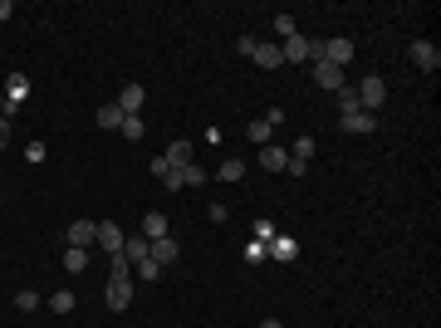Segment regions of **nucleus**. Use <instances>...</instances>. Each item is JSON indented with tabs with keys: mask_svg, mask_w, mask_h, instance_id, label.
<instances>
[{
	"mask_svg": "<svg viewBox=\"0 0 441 328\" xmlns=\"http://www.w3.org/2000/svg\"><path fill=\"white\" fill-rule=\"evenodd\" d=\"M270 260L294 264V260H299V240H294V235H274V240H270Z\"/></svg>",
	"mask_w": 441,
	"mask_h": 328,
	"instance_id": "9",
	"label": "nucleus"
},
{
	"mask_svg": "<svg viewBox=\"0 0 441 328\" xmlns=\"http://www.w3.org/2000/svg\"><path fill=\"white\" fill-rule=\"evenodd\" d=\"M353 93H358V108H363V113H377V108L388 103V84H382L377 74H368V79L353 88Z\"/></svg>",
	"mask_w": 441,
	"mask_h": 328,
	"instance_id": "2",
	"label": "nucleus"
},
{
	"mask_svg": "<svg viewBox=\"0 0 441 328\" xmlns=\"http://www.w3.org/2000/svg\"><path fill=\"white\" fill-rule=\"evenodd\" d=\"M10 147V118H0V152Z\"/></svg>",
	"mask_w": 441,
	"mask_h": 328,
	"instance_id": "35",
	"label": "nucleus"
},
{
	"mask_svg": "<svg viewBox=\"0 0 441 328\" xmlns=\"http://www.w3.org/2000/svg\"><path fill=\"white\" fill-rule=\"evenodd\" d=\"M133 275H138V280H157L162 264H157V260H142V264H133Z\"/></svg>",
	"mask_w": 441,
	"mask_h": 328,
	"instance_id": "30",
	"label": "nucleus"
},
{
	"mask_svg": "<svg viewBox=\"0 0 441 328\" xmlns=\"http://www.w3.org/2000/svg\"><path fill=\"white\" fill-rule=\"evenodd\" d=\"M49 309H54V313H74V294H69V289H54V294H49Z\"/></svg>",
	"mask_w": 441,
	"mask_h": 328,
	"instance_id": "23",
	"label": "nucleus"
},
{
	"mask_svg": "<svg viewBox=\"0 0 441 328\" xmlns=\"http://www.w3.org/2000/svg\"><path fill=\"white\" fill-rule=\"evenodd\" d=\"M142 235H147V240L172 235V231H167V215H162V211H147V215H142Z\"/></svg>",
	"mask_w": 441,
	"mask_h": 328,
	"instance_id": "17",
	"label": "nucleus"
},
{
	"mask_svg": "<svg viewBox=\"0 0 441 328\" xmlns=\"http://www.w3.org/2000/svg\"><path fill=\"white\" fill-rule=\"evenodd\" d=\"M255 328H285V323H280V318H265V323H255Z\"/></svg>",
	"mask_w": 441,
	"mask_h": 328,
	"instance_id": "37",
	"label": "nucleus"
},
{
	"mask_svg": "<svg viewBox=\"0 0 441 328\" xmlns=\"http://www.w3.org/2000/svg\"><path fill=\"white\" fill-rule=\"evenodd\" d=\"M177 255H182V245H177L172 235H162V240H152V250H147V260H157L162 269H167V264H177Z\"/></svg>",
	"mask_w": 441,
	"mask_h": 328,
	"instance_id": "7",
	"label": "nucleus"
},
{
	"mask_svg": "<svg viewBox=\"0 0 441 328\" xmlns=\"http://www.w3.org/2000/svg\"><path fill=\"white\" fill-rule=\"evenodd\" d=\"M25 98H30V79H25V74H10V79H6V103L20 108Z\"/></svg>",
	"mask_w": 441,
	"mask_h": 328,
	"instance_id": "13",
	"label": "nucleus"
},
{
	"mask_svg": "<svg viewBox=\"0 0 441 328\" xmlns=\"http://www.w3.org/2000/svg\"><path fill=\"white\" fill-rule=\"evenodd\" d=\"M314 84L339 93V88H344V69H334V64H323V59H319V64H314Z\"/></svg>",
	"mask_w": 441,
	"mask_h": 328,
	"instance_id": "12",
	"label": "nucleus"
},
{
	"mask_svg": "<svg viewBox=\"0 0 441 328\" xmlns=\"http://www.w3.org/2000/svg\"><path fill=\"white\" fill-rule=\"evenodd\" d=\"M118 133H123V137H128V142H138V137H142V133H147V128H142V118H138V113H128V118H123V128H118Z\"/></svg>",
	"mask_w": 441,
	"mask_h": 328,
	"instance_id": "24",
	"label": "nucleus"
},
{
	"mask_svg": "<svg viewBox=\"0 0 441 328\" xmlns=\"http://www.w3.org/2000/svg\"><path fill=\"white\" fill-rule=\"evenodd\" d=\"M319 59L334 64V69H348V64H353V39H344V35H339V39H323V54H319Z\"/></svg>",
	"mask_w": 441,
	"mask_h": 328,
	"instance_id": "4",
	"label": "nucleus"
},
{
	"mask_svg": "<svg viewBox=\"0 0 441 328\" xmlns=\"http://www.w3.org/2000/svg\"><path fill=\"white\" fill-rule=\"evenodd\" d=\"M103 304L113 309V313H123V309L133 304V275H113V280H108V289H103Z\"/></svg>",
	"mask_w": 441,
	"mask_h": 328,
	"instance_id": "3",
	"label": "nucleus"
},
{
	"mask_svg": "<svg viewBox=\"0 0 441 328\" xmlns=\"http://www.w3.org/2000/svg\"><path fill=\"white\" fill-rule=\"evenodd\" d=\"M98 128H108V133L123 128V108H118V103H103V108H98Z\"/></svg>",
	"mask_w": 441,
	"mask_h": 328,
	"instance_id": "19",
	"label": "nucleus"
},
{
	"mask_svg": "<svg viewBox=\"0 0 441 328\" xmlns=\"http://www.w3.org/2000/svg\"><path fill=\"white\" fill-rule=\"evenodd\" d=\"M290 157H299V162H309V157H314V137H299V142L290 147Z\"/></svg>",
	"mask_w": 441,
	"mask_h": 328,
	"instance_id": "31",
	"label": "nucleus"
},
{
	"mask_svg": "<svg viewBox=\"0 0 441 328\" xmlns=\"http://www.w3.org/2000/svg\"><path fill=\"white\" fill-rule=\"evenodd\" d=\"M250 59H255L260 69H280V64H285V54H280V44H274V39H260Z\"/></svg>",
	"mask_w": 441,
	"mask_h": 328,
	"instance_id": "8",
	"label": "nucleus"
},
{
	"mask_svg": "<svg viewBox=\"0 0 441 328\" xmlns=\"http://www.w3.org/2000/svg\"><path fill=\"white\" fill-rule=\"evenodd\" d=\"M255 240L270 245V240H274V221H255Z\"/></svg>",
	"mask_w": 441,
	"mask_h": 328,
	"instance_id": "32",
	"label": "nucleus"
},
{
	"mask_svg": "<svg viewBox=\"0 0 441 328\" xmlns=\"http://www.w3.org/2000/svg\"><path fill=\"white\" fill-rule=\"evenodd\" d=\"M162 157H167L172 162V172H182V167H191V162H196V152H191V142H172L167 152H162Z\"/></svg>",
	"mask_w": 441,
	"mask_h": 328,
	"instance_id": "15",
	"label": "nucleus"
},
{
	"mask_svg": "<svg viewBox=\"0 0 441 328\" xmlns=\"http://www.w3.org/2000/svg\"><path fill=\"white\" fill-rule=\"evenodd\" d=\"M25 157H30V162H44V157H49V147H44V142H30V147H25Z\"/></svg>",
	"mask_w": 441,
	"mask_h": 328,
	"instance_id": "34",
	"label": "nucleus"
},
{
	"mask_svg": "<svg viewBox=\"0 0 441 328\" xmlns=\"http://www.w3.org/2000/svg\"><path fill=\"white\" fill-rule=\"evenodd\" d=\"M339 113H344V118H348V113H358V93H353L348 84L339 88Z\"/></svg>",
	"mask_w": 441,
	"mask_h": 328,
	"instance_id": "27",
	"label": "nucleus"
},
{
	"mask_svg": "<svg viewBox=\"0 0 441 328\" xmlns=\"http://www.w3.org/2000/svg\"><path fill=\"white\" fill-rule=\"evenodd\" d=\"M64 269H69V275H84V269H88V250L69 245V250H64Z\"/></svg>",
	"mask_w": 441,
	"mask_h": 328,
	"instance_id": "20",
	"label": "nucleus"
},
{
	"mask_svg": "<svg viewBox=\"0 0 441 328\" xmlns=\"http://www.w3.org/2000/svg\"><path fill=\"white\" fill-rule=\"evenodd\" d=\"M274 35H280V39H294V35H299L294 15H274Z\"/></svg>",
	"mask_w": 441,
	"mask_h": 328,
	"instance_id": "26",
	"label": "nucleus"
},
{
	"mask_svg": "<svg viewBox=\"0 0 441 328\" xmlns=\"http://www.w3.org/2000/svg\"><path fill=\"white\" fill-rule=\"evenodd\" d=\"M344 133H377V113H363L358 108V113L344 118Z\"/></svg>",
	"mask_w": 441,
	"mask_h": 328,
	"instance_id": "18",
	"label": "nucleus"
},
{
	"mask_svg": "<svg viewBox=\"0 0 441 328\" xmlns=\"http://www.w3.org/2000/svg\"><path fill=\"white\" fill-rule=\"evenodd\" d=\"M265 260H270V245L265 240H250L245 245V264H265Z\"/></svg>",
	"mask_w": 441,
	"mask_h": 328,
	"instance_id": "25",
	"label": "nucleus"
},
{
	"mask_svg": "<svg viewBox=\"0 0 441 328\" xmlns=\"http://www.w3.org/2000/svg\"><path fill=\"white\" fill-rule=\"evenodd\" d=\"M412 64H417L422 74H436V69H441V49H436L431 39H417V44H412Z\"/></svg>",
	"mask_w": 441,
	"mask_h": 328,
	"instance_id": "5",
	"label": "nucleus"
},
{
	"mask_svg": "<svg viewBox=\"0 0 441 328\" xmlns=\"http://www.w3.org/2000/svg\"><path fill=\"white\" fill-rule=\"evenodd\" d=\"M182 186H206V172L196 167V162H191V167H182Z\"/></svg>",
	"mask_w": 441,
	"mask_h": 328,
	"instance_id": "29",
	"label": "nucleus"
},
{
	"mask_svg": "<svg viewBox=\"0 0 441 328\" xmlns=\"http://www.w3.org/2000/svg\"><path fill=\"white\" fill-rule=\"evenodd\" d=\"M93 235H98V221H74L69 226V245H79V250H88Z\"/></svg>",
	"mask_w": 441,
	"mask_h": 328,
	"instance_id": "14",
	"label": "nucleus"
},
{
	"mask_svg": "<svg viewBox=\"0 0 441 328\" xmlns=\"http://www.w3.org/2000/svg\"><path fill=\"white\" fill-rule=\"evenodd\" d=\"M0 118H6V98H0Z\"/></svg>",
	"mask_w": 441,
	"mask_h": 328,
	"instance_id": "38",
	"label": "nucleus"
},
{
	"mask_svg": "<svg viewBox=\"0 0 441 328\" xmlns=\"http://www.w3.org/2000/svg\"><path fill=\"white\" fill-rule=\"evenodd\" d=\"M220 182H241L245 177V167H241V157H226V162H220V172H216Z\"/></svg>",
	"mask_w": 441,
	"mask_h": 328,
	"instance_id": "21",
	"label": "nucleus"
},
{
	"mask_svg": "<svg viewBox=\"0 0 441 328\" xmlns=\"http://www.w3.org/2000/svg\"><path fill=\"white\" fill-rule=\"evenodd\" d=\"M255 44H260V39H250V35H241V39H236V54H245V59H250V54H255Z\"/></svg>",
	"mask_w": 441,
	"mask_h": 328,
	"instance_id": "33",
	"label": "nucleus"
},
{
	"mask_svg": "<svg viewBox=\"0 0 441 328\" xmlns=\"http://www.w3.org/2000/svg\"><path fill=\"white\" fill-rule=\"evenodd\" d=\"M260 167H265V172H285V167H290V152L274 147V142H265V147H260Z\"/></svg>",
	"mask_w": 441,
	"mask_h": 328,
	"instance_id": "10",
	"label": "nucleus"
},
{
	"mask_svg": "<svg viewBox=\"0 0 441 328\" xmlns=\"http://www.w3.org/2000/svg\"><path fill=\"white\" fill-rule=\"evenodd\" d=\"M123 240H128V235H123V231H118L113 221H98V235H93V245H98V250L118 255V250H123Z\"/></svg>",
	"mask_w": 441,
	"mask_h": 328,
	"instance_id": "6",
	"label": "nucleus"
},
{
	"mask_svg": "<svg viewBox=\"0 0 441 328\" xmlns=\"http://www.w3.org/2000/svg\"><path fill=\"white\" fill-rule=\"evenodd\" d=\"M147 250H152V240H147L142 231L123 240V260H128V264H142V260H147Z\"/></svg>",
	"mask_w": 441,
	"mask_h": 328,
	"instance_id": "11",
	"label": "nucleus"
},
{
	"mask_svg": "<svg viewBox=\"0 0 441 328\" xmlns=\"http://www.w3.org/2000/svg\"><path fill=\"white\" fill-rule=\"evenodd\" d=\"M10 15H15V6H10V0H0V25H6Z\"/></svg>",
	"mask_w": 441,
	"mask_h": 328,
	"instance_id": "36",
	"label": "nucleus"
},
{
	"mask_svg": "<svg viewBox=\"0 0 441 328\" xmlns=\"http://www.w3.org/2000/svg\"><path fill=\"white\" fill-rule=\"evenodd\" d=\"M245 137H250V142H260V147H265V142H270V137H274V128H270V123H265V118H255V123H250V128H245Z\"/></svg>",
	"mask_w": 441,
	"mask_h": 328,
	"instance_id": "22",
	"label": "nucleus"
},
{
	"mask_svg": "<svg viewBox=\"0 0 441 328\" xmlns=\"http://www.w3.org/2000/svg\"><path fill=\"white\" fill-rule=\"evenodd\" d=\"M15 309H20V313H35V309H39V294H35V289H20V294H15Z\"/></svg>",
	"mask_w": 441,
	"mask_h": 328,
	"instance_id": "28",
	"label": "nucleus"
},
{
	"mask_svg": "<svg viewBox=\"0 0 441 328\" xmlns=\"http://www.w3.org/2000/svg\"><path fill=\"white\" fill-rule=\"evenodd\" d=\"M142 98H147V88H142V84H128V88L118 93V108H123V118H128V113H138V108H142Z\"/></svg>",
	"mask_w": 441,
	"mask_h": 328,
	"instance_id": "16",
	"label": "nucleus"
},
{
	"mask_svg": "<svg viewBox=\"0 0 441 328\" xmlns=\"http://www.w3.org/2000/svg\"><path fill=\"white\" fill-rule=\"evenodd\" d=\"M285 54V64H319V54H323V39H309V35H294L280 44Z\"/></svg>",
	"mask_w": 441,
	"mask_h": 328,
	"instance_id": "1",
	"label": "nucleus"
}]
</instances>
